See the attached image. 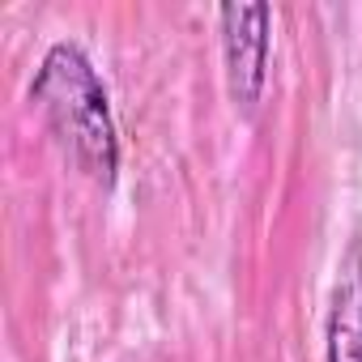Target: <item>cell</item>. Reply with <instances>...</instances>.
I'll return each mask as SVG.
<instances>
[{
	"label": "cell",
	"mask_w": 362,
	"mask_h": 362,
	"mask_svg": "<svg viewBox=\"0 0 362 362\" xmlns=\"http://www.w3.org/2000/svg\"><path fill=\"white\" fill-rule=\"evenodd\" d=\"M30 103L47 119V132L56 136L64 158L98 188H111L119 170V136H115L107 86L77 43L47 47L30 81Z\"/></svg>",
	"instance_id": "1"
},
{
	"label": "cell",
	"mask_w": 362,
	"mask_h": 362,
	"mask_svg": "<svg viewBox=\"0 0 362 362\" xmlns=\"http://www.w3.org/2000/svg\"><path fill=\"white\" fill-rule=\"evenodd\" d=\"M222 56H226V86L235 107L247 115L260 107L269 81V52H273V9L269 5H222Z\"/></svg>",
	"instance_id": "2"
},
{
	"label": "cell",
	"mask_w": 362,
	"mask_h": 362,
	"mask_svg": "<svg viewBox=\"0 0 362 362\" xmlns=\"http://www.w3.org/2000/svg\"><path fill=\"white\" fill-rule=\"evenodd\" d=\"M324 362H362V243H349L324 320Z\"/></svg>",
	"instance_id": "3"
}]
</instances>
